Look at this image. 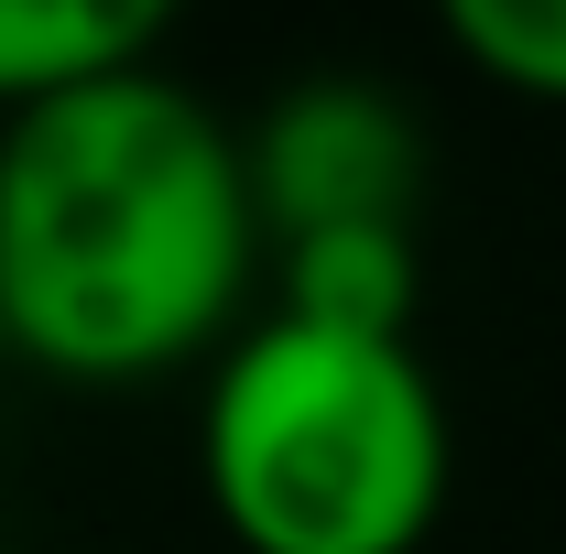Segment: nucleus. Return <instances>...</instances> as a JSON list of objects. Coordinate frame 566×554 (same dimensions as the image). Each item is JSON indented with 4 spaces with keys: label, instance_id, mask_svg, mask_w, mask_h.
<instances>
[{
    "label": "nucleus",
    "instance_id": "6",
    "mask_svg": "<svg viewBox=\"0 0 566 554\" xmlns=\"http://www.w3.org/2000/svg\"><path fill=\"white\" fill-rule=\"evenodd\" d=\"M436 22L491 87L566 109V0H436Z\"/></svg>",
    "mask_w": 566,
    "mask_h": 554
},
{
    "label": "nucleus",
    "instance_id": "5",
    "mask_svg": "<svg viewBox=\"0 0 566 554\" xmlns=\"http://www.w3.org/2000/svg\"><path fill=\"white\" fill-rule=\"evenodd\" d=\"M273 305L316 316V327L415 338V305H424L415 228H305V239H273Z\"/></svg>",
    "mask_w": 566,
    "mask_h": 554
},
{
    "label": "nucleus",
    "instance_id": "4",
    "mask_svg": "<svg viewBox=\"0 0 566 554\" xmlns=\"http://www.w3.org/2000/svg\"><path fill=\"white\" fill-rule=\"evenodd\" d=\"M175 0H0V109L153 66Z\"/></svg>",
    "mask_w": 566,
    "mask_h": 554
},
{
    "label": "nucleus",
    "instance_id": "2",
    "mask_svg": "<svg viewBox=\"0 0 566 554\" xmlns=\"http://www.w3.org/2000/svg\"><path fill=\"white\" fill-rule=\"evenodd\" d=\"M447 457L415 338L273 305L208 359L197 479L240 554H415L447 511Z\"/></svg>",
    "mask_w": 566,
    "mask_h": 554
},
{
    "label": "nucleus",
    "instance_id": "1",
    "mask_svg": "<svg viewBox=\"0 0 566 554\" xmlns=\"http://www.w3.org/2000/svg\"><path fill=\"white\" fill-rule=\"evenodd\" d=\"M251 141L164 66L0 109V305L55 381H153L218 359L262 273Z\"/></svg>",
    "mask_w": 566,
    "mask_h": 554
},
{
    "label": "nucleus",
    "instance_id": "7",
    "mask_svg": "<svg viewBox=\"0 0 566 554\" xmlns=\"http://www.w3.org/2000/svg\"><path fill=\"white\" fill-rule=\"evenodd\" d=\"M11 359H22V348H11V305H0V370H11Z\"/></svg>",
    "mask_w": 566,
    "mask_h": 554
},
{
    "label": "nucleus",
    "instance_id": "3",
    "mask_svg": "<svg viewBox=\"0 0 566 554\" xmlns=\"http://www.w3.org/2000/svg\"><path fill=\"white\" fill-rule=\"evenodd\" d=\"M251 185H262L273 239H305V228H415L424 141L403 120V98H381L359 76H305L251 131Z\"/></svg>",
    "mask_w": 566,
    "mask_h": 554
}]
</instances>
